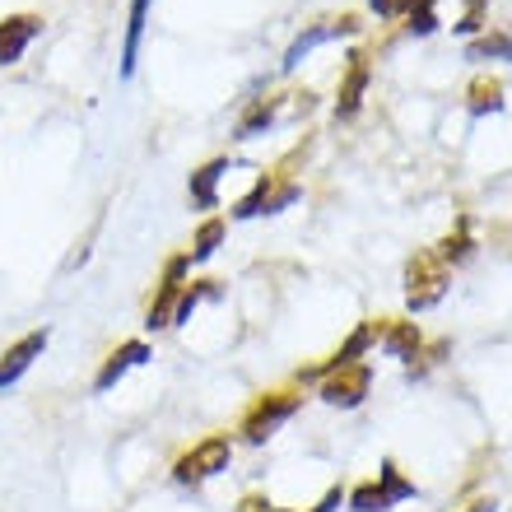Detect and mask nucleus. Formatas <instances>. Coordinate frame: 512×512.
<instances>
[{"instance_id": "nucleus-1", "label": "nucleus", "mask_w": 512, "mask_h": 512, "mask_svg": "<svg viewBox=\"0 0 512 512\" xmlns=\"http://www.w3.org/2000/svg\"><path fill=\"white\" fill-rule=\"evenodd\" d=\"M229 461H233V438L229 433H210V438H201L191 452H182L173 461V480L196 489L205 480H215L219 471H229Z\"/></svg>"}, {"instance_id": "nucleus-2", "label": "nucleus", "mask_w": 512, "mask_h": 512, "mask_svg": "<svg viewBox=\"0 0 512 512\" xmlns=\"http://www.w3.org/2000/svg\"><path fill=\"white\" fill-rule=\"evenodd\" d=\"M447 261L438 252H415L410 256V266H405V303L410 312H424L433 303H443L447 294Z\"/></svg>"}, {"instance_id": "nucleus-3", "label": "nucleus", "mask_w": 512, "mask_h": 512, "mask_svg": "<svg viewBox=\"0 0 512 512\" xmlns=\"http://www.w3.org/2000/svg\"><path fill=\"white\" fill-rule=\"evenodd\" d=\"M298 405H303V396H298L294 387L266 391V396H256V401L247 405V415H243V424H238V433H243L247 443H266L284 419H294Z\"/></svg>"}, {"instance_id": "nucleus-4", "label": "nucleus", "mask_w": 512, "mask_h": 512, "mask_svg": "<svg viewBox=\"0 0 512 512\" xmlns=\"http://www.w3.org/2000/svg\"><path fill=\"white\" fill-rule=\"evenodd\" d=\"M187 270H191V256H173L168 266H163V280H159V294L154 303L145 308V326L149 331H163V326H173V308L177 298H182V284H187Z\"/></svg>"}, {"instance_id": "nucleus-5", "label": "nucleus", "mask_w": 512, "mask_h": 512, "mask_svg": "<svg viewBox=\"0 0 512 512\" xmlns=\"http://www.w3.org/2000/svg\"><path fill=\"white\" fill-rule=\"evenodd\" d=\"M368 387H373V368L368 364H345V368H336V373H326L322 378V401L336 405V410H354V405L368 396Z\"/></svg>"}, {"instance_id": "nucleus-6", "label": "nucleus", "mask_w": 512, "mask_h": 512, "mask_svg": "<svg viewBox=\"0 0 512 512\" xmlns=\"http://www.w3.org/2000/svg\"><path fill=\"white\" fill-rule=\"evenodd\" d=\"M47 340H52V331H47V326H42V331H28V336L14 340L10 350L0 354V387H14V382L24 378L28 368H33V359L47 350Z\"/></svg>"}, {"instance_id": "nucleus-7", "label": "nucleus", "mask_w": 512, "mask_h": 512, "mask_svg": "<svg viewBox=\"0 0 512 512\" xmlns=\"http://www.w3.org/2000/svg\"><path fill=\"white\" fill-rule=\"evenodd\" d=\"M38 33H42L38 14H5V19H0V66H14V61L33 47Z\"/></svg>"}, {"instance_id": "nucleus-8", "label": "nucleus", "mask_w": 512, "mask_h": 512, "mask_svg": "<svg viewBox=\"0 0 512 512\" xmlns=\"http://www.w3.org/2000/svg\"><path fill=\"white\" fill-rule=\"evenodd\" d=\"M140 364H149V345L145 340H122V345L103 359V368L94 373V391H112L131 368H140Z\"/></svg>"}, {"instance_id": "nucleus-9", "label": "nucleus", "mask_w": 512, "mask_h": 512, "mask_svg": "<svg viewBox=\"0 0 512 512\" xmlns=\"http://www.w3.org/2000/svg\"><path fill=\"white\" fill-rule=\"evenodd\" d=\"M378 340H382V350H387L391 359H405V364L419 359V350H424V331H419L415 322H401V317H387Z\"/></svg>"}, {"instance_id": "nucleus-10", "label": "nucleus", "mask_w": 512, "mask_h": 512, "mask_svg": "<svg viewBox=\"0 0 512 512\" xmlns=\"http://www.w3.org/2000/svg\"><path fill=\"white\" fill-rule=\"evenodd\" d=\"M364 89H368V61L354 52L350 56V75H345V84H340V94H336V117H354L359 103H364Z\"/></svg>"}, {"instance_id": "nucleus-11", "label": "nucleus", "mask_w": 512, "mask_h": 512, "mask_svg": "<svg viewBox=\"0 0 512 512\" xmlns=\"http://www.w3.org/2000/svg\"><path fill=\"white\" fill-rule=\"evenodd\" d=\"M224 173H229V159H210L201 173H191V205H201V210H215V205H219L215 187H219V177H224Z\"/></svg>"}, {"instance_id": "nucleus-12", "label": "nucleus", "mask_w": 512, "mask_h": 512, "mask_svg": "<svg viewBox=\"0 0 512 512\" xmlns=\"http://www.w3.org/2000/svg\"><path fill=\"white\" fill-rule=\"evenodd\" d=\"M145 14H149V0H131V24H126L122 75H135V56H140V38H145Z\"/></svg>"}, {"instance_id": "nucleus-13", "label": "nucleus", "mask_w": 512, "mask_h": 512, "mask_svg": "<svg viewBox=\"0 0 512 512\" xmlns=\"http://www.w3.org/2000/svg\"><path fill=\"white\" fill-rule=\"evenodd\" d=\"M345 503H350V512H387V508H396L378 480H364V485H354L350 494H345Z\"/></svg>"}, {"instance_id": "nucleus-14", "label": "nucleus", "mask_w": 512, "mask_h": 512, "mask_svg": "<svg viewBox=\"0 0 512 512\" xmlns=\"http://www.w3.org/2000/svg\"><path fill=\"white\" fill-rule=\"evenodd\" d=\"M275 187H280V182H275V177H256V187L247 191L243 201H238V210H233V215L238 219H256V215H266L270 210V196H275Z\"/></svg>"}, {"instance_id": "nucleus-15", "label": "nucleus", "mask_w": 512, "mask_h": 512, "mask_svg": "<svg viewBox=\"0 0 512 512\" xmlns=\"http://www.w3.org/2000/svg\"><path fill=\"white\" fill-rule=\"evenodd\" d=\"M219 243H224V219H205L201 229H196V238H191V266L196 261H210V256L219 252Z\"/></svg>"}, {"instance_id": "nucleus-16", "label": "nucleus", "mask_w": 512, "mask_h": 512, "mask_svg": "<svg viewBox=\"0 0 512 512\" xmlns=\"http://www.w3.org/2000/svg\"><path fill=\"white\" fill-rule=\"evenodd\" d=\"M378 485L382 489H387V499L391 503H401V499H415V494H419V485H415V480H405V475H401V466H396V461H382V471H378Z\"/></svg>"}, {"instance_id": "nucleus-17", "label": "nucleus", "mask_w": 512, "mask_h": 512, "mask_svg": "<svg viewBox=\"0 0 512 512\" xmlns=\"http://www.w3.org/2000/svg\"><path fill=\"white\" fill-rule=\"evenodd\" d=\"M503 108V84L489 75V80H475L471 84V112L485 117V112H499Z\"/></svg>"}, {"instance_id": "nucleus-18", "label": "nucleus", "mask_w": 512, "mask_h": 512, "mask_svg": "<svg viewBox=\"0 0 512 512\" xmlns=\"http://www.w3.org/2000/svg\"><path fill=\"white\" fill-rule=\"evenodd\" d=\"M210 294H219V289H215V280L182 284V298H177V308H173V326H177V322H187L191 312H196V303H201V298H210Z\"/></svg>"}, {"instance_id": "nucleus-19", "label": "nucleus", "mask_w": 512, "mask_h": 512, "mask_svg": "<svg viewBox=\"0 0 512 512\" xmlns=\"http://www.w3.org/2000/svg\"><path fill=\"white\" fill-rule=\"evenodd\" d=\"M471 233H466V224H457V233H447L443 243H438V256H443V261H452V266H457V261H466V256H471Z\"/></svg>"}, {"instance_id": "nucleus-20", "label": "nucleus", "mask_w": 512, "mask_h": 512, "mask_svg": "<svg viewBox=\"0 0 512 512\" xmlns=\"http://www.w3.org/2000/svg\"><path fill=\"white\" fill-rule=\"evenodd\" d=\"M270 122H275V103H252V108H247V117L238 122V135L247 140V135H256L261 126H270Z\"/></svg>"}, {"instance_id": "nucleus-21", "label": "nucleus", "mask_w": 512, "mask_h": 512, "mask_svg": "<svg viewBox=\"0 0 512 512\" xmlns=\"http://www.w3.org/2000/svg\"><path fill=\"white\" fill-rule=\"evenodd\" d=\"M340 503H345V489H340V485H331V489H326V494H322V499L312 503L308 512H336ZM275 512H294V508H275Z\"/></svg>"}, {"instance_id": "nucleus-22", "label": "nucleus", "mask_w": 512, "mask_h": 512, "mask_svg": "<svg viewBox=\"0 0 512 512\" xmlns=\"http://www.w3.org/2000/svg\"><path fill=\"white\" fill-rule=\"evenodd\" d=\"M461 33H475V28H485V0H466V19H461Z\"/></svg>"}, {"instance_id": "nucleus-23", "label": "nucleus", "mask_w": 512, "mask_h": 512, "mask_svg": "<svg viewBox=\"0 0 512 512\" xmlns=\"http://www.w3.org/2000/svg\"><path fill=\"white\" fill-rule=\"evenodd\" d=\"M471 56H512V38H485V42H475Z\"/></svg>"}, {"instance_id": "nucleus-24", "label": "nucleus", "mask_w": 512, "mask_h": 512, "mask_svg": "<svg viewBox=\"0 0 512 512\" xmlns=\"http://www.w3.org/2000/svg\"><path fill=\"white\" fill-rule=\"evenodd\" d=\"M238 512H275V508H270V499H261V494H247V499L238 503Z\"/></svg>"}, {"instance_id": "nucleus-25", "label": "nucleus", "mask_w": 512, "mask_h": 512, "mask_svg": "<svg viewBox=\"0 0 512 512\" xmlns=\"http://www.w3.org/2000/svg\"><path fill=\"white\" fill-rule=\"evenodd\" d=\"M494 508H499V503H494V499H471V503H466V508H461V512H494Z\"/></svg>"}]
</instances>
